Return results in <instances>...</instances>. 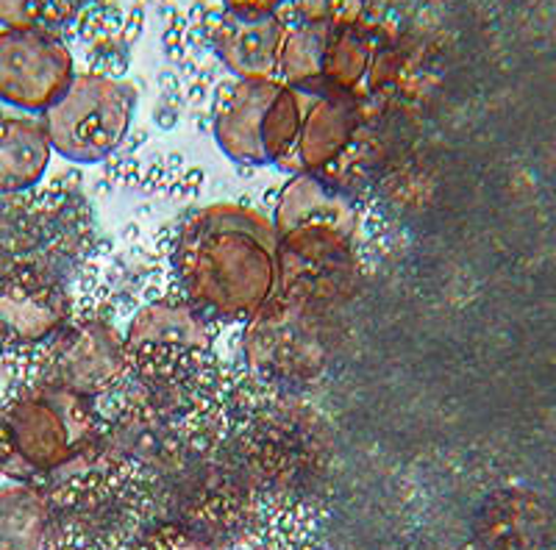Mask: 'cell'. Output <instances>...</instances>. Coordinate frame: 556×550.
<instances>
[{"mask_svg": "<svg viewBox=\"0 0 556 550\" xmlns=\"http://www.w3.org/2000/svg\"><path fill=\"white\" fill-rule=\"evenodd\" d=\"M73 56L51 31H0V101L23 112H48L73 81Z\"/></svg>", "mask_w": 556, "mask_h": 550, "instance_id": "6", "label": "cell"}, {"mask_svg": "<svg viewBox=\"0 0 556 550\" xmlns=\"http://www.w3.org/2000/svg\"><path fill=\"white\" fill-rule=\"evenodd\" d=\"M306 98L278 78L240 81L215 117L217 145L237 165L290 170Z\"/></svg>", "mask_w": 556, "mask_h": 550, "instance_id": "3", "label": "cell"}, {"mask_svg": "<svg viewBox=\"0 0 556 550\" xmlns=\"http://www.w3.org/2000/svg\"><path fill=\"white\" fill-rule=\"evenodd\" d=\"M134 106L137 95L126 81L87 73L73 76L42 123L59 156L76 165H98L126 140Z\"/></svg>", "mask_w": 556, "mask_h": 550, "instance_id": "4", "label": "cell"}, {"mask_svg": "<svg viewBox=\"0 0 556 550\" xmlns=\"http://www.w3.org/2000/svg\"><path fill=\"white\" fill-rule=\"evenodd\" d=\"M89 431L81 395L34 386L0 406V475L37 484L59 475L81 450Z\"/></svg>", "mask_w": 556, "mask_h": 550, "instance_id": "2", "label": "cell"}, {"mask_svg": "<svg viewBox=\"0 0 556 550\" xmlns=\"http://www.w3.org/2000/svg\"><path fill=\"white\" fill-rule=\"evenodd\" d=\"M142 550H212L206 542H201L192 534L181 532V528H159L156 534H151Z\"/></svg>", "mask_w": 556, "mask_h": 550, "instance_id": "15", "label": "cell"}, {"mask_svg": "<svg viewBox=\"0 0 556 550\" xmlns=\"http://www.w3.org/2000/svg\"><path fill=\"white\" fill-rule=\"evenodd\" d=\"M208 334L203 323L184 306H148L137 315L128 334V348L139 356H156L167 350H201Z\"/></svg>", "mask_w": 556, "mask_h": 550, "instance_id": "13", "label": "cell"}, {"mask_svg": "<svg viewBox=\"0 0 556 550\" xmlns=\"http://www.w3.org/2000/svg\"><path fill=\"white\" fill-rule=\"evenodd\" d=\"M309 95V92H306ZM356 126L354 103L348 92H326V95L306 98L304 120L298 131L295 151H292V172H312L334 162L348 145Z\"/></svg>", "mask_w": 556, "mask_h": 550, "instance_id": "9", "label": "cell"}, {"mask_svg": "<svg viewBox=\"0 0 556 550\" xmlns=\"http://www.w3.org/2000/svg\"><path fill=\"white\" fill-rule=\"evenodd\" d=\"M287 26L278 14L226 12L215 28V51L240 81L278 78V56Z\"/></svg>", "mask_w": 556, "mask_h": 550, "instance_id": "8", "label": "cell"}, {"mask_svg": "<svg viewBox=\"0 0 556 550\" xmlns=\"http://www.w3.org/2000/svg\"><path fill=\"white\" fill-rule=\"evenodd\" d=\"M281 242L262 212L215 203L187 220L178 240V276L187 295L220 320H245L273 295Z\"/></svg>", "mask_w": 556, "mask_h": 550, "instance_id": "1", "label": "cell"}, {"mask_svg": "<svg viewBox=\"0 0 556 550\" xmlns=\"http://www.w3.org/2000/svg\"><path fill=\"white\" fill-rule=\"evenodd\" d=\"M7 345H9V340H7V334H3V329H0V364H3V354H7Z\"/></svg>", "mask_w": 556, "mask_h": 550, "instance_id": "17", "label": "cell"}, {"mask_svg": "<svg viewBox=\"0 0 556 550\" xmlns=\"http://www.w3.org/2000/svg\"><path fill=\"white\" fill-rule=\"evenodd\" d=\"M64 300L34 279L0 281V329L9 342H39L59 329Z\"/></svg>", "mask_w": 556, "mask_h": 550, "instance_id": "10", "label": "cell"}, {"mask_svg": "<svg viewBox=\"0 0 556 550\" xmlns=\"http://www.w3.org/2000/svg\"><path fill=\"white\" fill-rule=\"evenodd\" d=\"M45 123L31 117H0V192L28 190L51 165Z\"/></svg>", "mask_w": 556, "mask_h": 550, "instance_id": "12", "label": "cell"}, {"mask_svg": "<svg viewBox=\"0 0 556 550\" xmlns=\"http://www.w3.org/2000/svg\"><path fill=\"white\" fill-rule=\"evenodd\" d=\"M231 14H276L285 0H223Z\"/></svg>", "mask_w": 556, "mask_h": 550, "instance_id": "16", "label": "cell"}, {"mask_svg": "<svg viewBox=\"0 0 556 550\" xmlns=\"http://www.w3.org/2000/svg\"><path fill=\"white\" fill-rule=\"evenodd\" d=\"M278 242L298 259L329 261L351 247L356 212L342 192L320 178L301 172L290 181L276 206Z\"/></svg>", "mask_w": 556, "mask_h": 550, "instance_id": "5", "label": "cell"}, {"mask_svg": "<svg viewBox=\"0 0 556 550\" xmlns=\"http://www.w3.org/2000/svg\"><path fill=\"white\" fill-rule=\"evenodd\" d=\"M51 539V498L23 481L0 487V550H48Z\"/></svg>", "mask_w": 556, "mask_h": 550, "instance_id": "11", "label": "cell"}, {"mask_svg": "<svg viewBox=\"0 0 556 550\" xmlns=\"http://www.w3.org/2000/svg\"><path fill=\"white\" fill-rule=\"evenodd\" d=\"M64 0H0L3 28H42L59 17Z\"/></svg>", "mask_w": 556, "mask_h": 550, "instance_id": "14", "label": "cell"}, {"mask_svg": "<svg viewBox=\"0 0 556 550\" xmlns=\"http://www.w3.org/2000/svg\"><path fill=\"white\" fill-rule=\"evenodd\" d=\"M126 364V348L103 325H81L59 336L48 356V384L73 395L103 393Z\"/></svg>", "mask_w": 556, "mask_h": 550, "instance_id": "7", "label": "cell"}]
</instances>
